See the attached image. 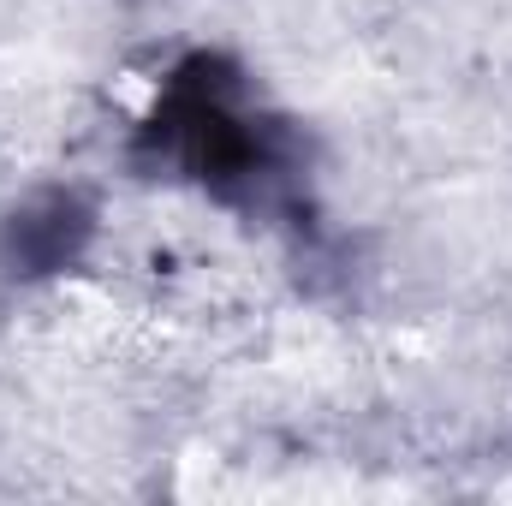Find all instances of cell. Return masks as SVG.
I'll list each match as a JSON object with an SVG mask.
<instances>
[{
  "instance_id": "6da1fadb",
  "label": "cell",
  "mask_w": 512,
  "mask_h": 506,
  "mask_svg": "<svg viewBox=\"0 0 512 506\" xmlns=\"http://www.w3.org/2000/svg\"><path fill=\"white\" fill-rule=\"evenodd\" d=\"M149 143L215 191L256 185V173L268 167V131L239 108V78L215 54H197L173 72L149 120Z\"/></svg>"
},
{
  "instance_id": "7a4b0ae2",
  "label": "cell",
  "mask_w": 512,
  "mask_h": 506,
  "mask_svg": "<svg viewBox=\"0 0 512 506\" xmlns=\"http://www.w3.org/2000/svg\"><path fill=\"white\" fill-rule=\"evenodd\" d=\"M90 227H96V215L78 191H42L6 215L0 256L12 274H54L66 262H78V251L90 245Z\"/></svg>"
}]
</instances>
